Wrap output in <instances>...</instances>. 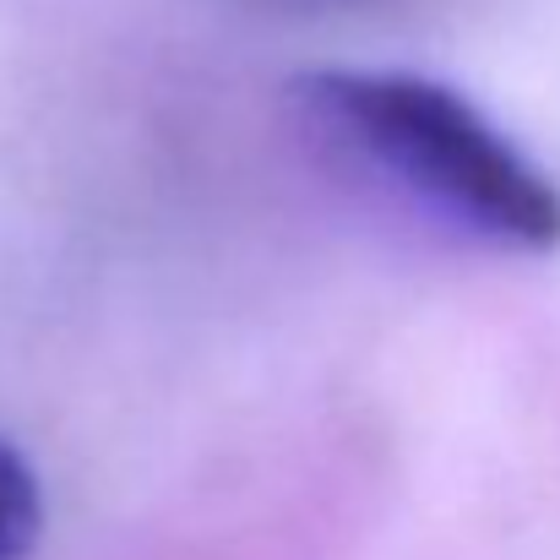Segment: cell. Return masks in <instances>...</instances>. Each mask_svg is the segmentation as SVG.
<instances>
[{
	"label": "cell",
	"mask_w": 560,
	"mask_h": 560,
	"mask_svg": "<svg viewBox=\"0 0 560 560\" xmlns=\"http://www.w3.org/2000/svg\"><path fill=\"white\" fill-rule=\"evenodd\" d=\"M294 104L435 223L517 256L560 245V186L457 88L419 71L327 66L294 82Z\"/></svg>",
	"instance_id": "1"
},
{
	"label": "cell",
	"mask_w": 560,
	"mask_h": 560,
	"mask_svg": "<svg viewBox=\"0 0 560 560\" xmlns=\"http://www.w3.org/2000/svg\"><path fill=\"white\" fill-rule=\"evenodd\" d=\"M44 528V495L27 457L0 435V560H27Z\"/></svg>",
	"instance_id": "2"
},
{
	"label": "cell",
	"mask_w": 560,
	"mask_h": 560,
	"mask_svg": "<svg viewBox=\"0 0 560 560\" xmlns=\"http://www.w3.org/2000/svg\"><path fill=\"white\" fill-rule=\"evenodd\" d=\"M278 5H300V11L311 5L316 11V5H365V0H278Z\"/></svg>",
	"instance_id": "3"
}]
</instances>
